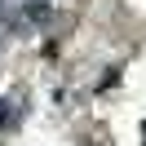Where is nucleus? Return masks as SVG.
<instances>
[{
	"mask_svg": "<svg viewBox=\"0 0 146 146\" xmlns=\"http://www.w3.org/2000/svg\"><path fill=\"white\" fill-rule=\"evenodd\" d=\"M27 13H31V18H36V22H44V18H49V5H31Z\"/></svg>",
	"mask_w": 146,
	"mask_h": 146,
	"instance_id": "1",
	"label": "nucleus"
},
{
	"mask_svg": "<svg viewBox=\"0 0 146 146\" xmlns=\"http://www.w3.org/2000/svg\"><path fill=\"white\" fill-rule=\"evenodd\" d=\"M9 119H13V115H9V102H0V128L9 124Z\"/></svg>",
	"mask_w": 146,
	"mask_h": 146,
	"instance_id": "2",
	"label": "nucleus"
}]
</instances>
